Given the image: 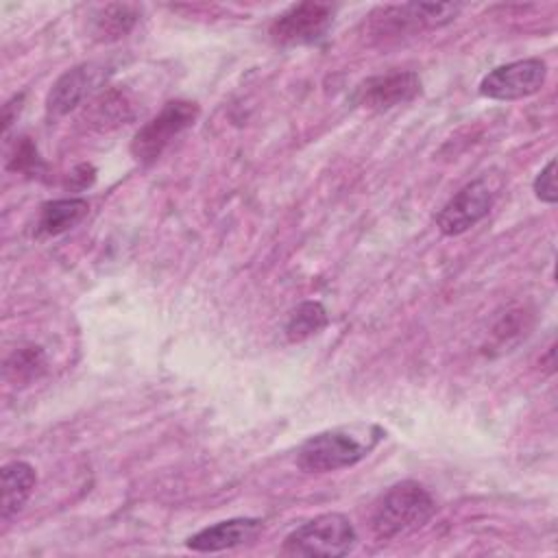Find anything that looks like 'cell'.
I'll list each match as a JSON object with an SVG mask.
<instances>
[{"instance_id": "cell-16", "label": "cell", "mask_w": 558, "mask_h": 558, "mask_svg": "<svg viewBox=\"0 0 558 558\" xmlns=\"http://www.w3.org/2000/svg\"><path fill=\"white\" fill-rule=\"evenodd\" d=\"M46 368V355L41 347H20L11 353V357L4 364V375L11 381L26 384L31 379H37Z\"/></svg>"}, {"instance_id": "cell-17", "label": "cell", "mask_w": 558, "mask_h": 558, "mask_svg": "<svg viewBox=\"0 0 558 558\" xmlns=\"http://www.w3.org/2000/svg\"><path fill=\"white\" fill-rule=\"evenodd\" d=\"M129 118V105L122 94L109 92L92 102V120L100 124H118Z\"/></svg>"}, {"instance_id": "cell-9", "label": "cell", "mask_w": 558, "mask_h": 558, "mask_svg": "<svg viewBox=\"0 0 558 558\" xmlns=\"http://www.w3.org/2000/svg\"><path fill=\"white\" fill-rule=\"evenodd\" d=\"M421 94V78L416 72L397 70L366 78L357 87V102L371 111H388L414 100Z\"/></svg>"}, {"instance_id": "cell-2", "label": "cell", "mask_w": 558, "mask_h": 558, "mask_svg": "<svg viewBox=\"0 0 558 558\" xmlns=\"http://www.w3.org/2000/svg\"><path fill=\"white\" fill-rule=\"evenodd\" d=\"M436 514L432 493L414 482L403 480L386 488L373 506L371 530L379 541H390L423 527Z\"/></svg>"}, {"instance_id": "cell-1", "label": "cell", "mask_w": 558, "mask_h": 558, "mask_svg": "<svg viewBox=\"0 0 558 558\" xmlns=\"http://www.w3.org/2000/svg\"><path fill=\"white\" fill-rule=\"evenodd\" d=\"M384 429L373 423L342 425L310 436L296 451V466L305 473H329L364 460L384 438Z\"/></svg>"}, {"instance_id": "cell-11", "label": "cell", "mask_w": 558, "mask_h": 558, "mask_svg": "<svg viewBox=\"0 0 558 558\" xmlns=\"http://www.w3.org/2000/svg\"><path fill=\"white\" fill-rule=\"evenodd\" d=\"M262 530H264V523L259 519L238 517V519H227L209 527H203L201 532L192 534L185 545L194 551H225V549H233L255 541Z\"/></svg>"}, {"instance_id": "cell-4", "label": "cell", "mask_w": 558, "mask_h": 558, "mask_svg": "<svg viewBox=\"0 0 558 558\" xmlns=\"http://www.w3.org/2000/svg\"><path fill=\"white\" fill-rule=\"evenodd\" d=\"M198 118V105L190 100H170L133 135L131 153L140 163H153L170 146V142L190 129Z\"/></svg>"}, {"instance_id": "cell-15", "label": "cell", "mask_w": 558, "mask_h": 558, "mask_svg": "<svg viewBox=\"0 0 558 558\" xmlns=\"http://www.w3.org/2000/svg\"><path fill=\"white\" fill-rule=\"evenodd\" d=\"M325 325H327V310L318 301H303L290 312L283 331L290 342H303L316 336Z\"/></svg>"}, {"instance_id": "cell-5", "label": "cell", "mask_w": 558, "mask_h": 558, "mask_svg": "<svg viewBox=\"0 0 558 558\" xmlns=\"http://www.w3.org/2000/svg\"><path fill=\"white\" fill-rule=\"evenodd\" d=\"M460 13V4L453 2H408L388 4L377 9L371 17V26L379 37H399L423 28H434L451 22Z\"/></svg>"}, {"instance_id": "cell-3", "label": "cell", "mask_w": 558, "mask_h": 558, "mask_svg": "<svg viewBox=\"0 0 558 558\" xmlns=\"http://www.w3.org/2000/svg\"><path fill=\"white\" fill-rule=\"evenodd\" d=\"M357 545V532L349 517L340 512H327L310 519L294 527L281 551L286 556H310V558H338L347 556Z\"/></svg>"}, {"instance_id": "cell-6", "label": "cell", "mask_w": 558, "mask_h": 558, "mask_svg": "<svg viewBox=\"0 0 558 558\" xmlns=\"http://www.w3.org/2000/svg\"><path fill=\"white\" fill-rule=\"evenodd\" d=\"M333 13L336 9L327 2L292 4L272 20L268 35L281 48L316 44L331 28Z\"/></svg>"}, {"instance_id": "cell-18", "label": "cell", "mask_w": 558, "mask_h": 558, "mask_svg": "<svg viewBox=\"0 0 558 558\" xmlns=\"http://www.w3.org/2000/svg\"><path fill=\"white\" fill-rule=\"evenodd\" d=\"M532 190L538 201H543L547 205H556L558 190H556V161L554 159H549L547 166L536 174Z\"/></svg>"}, {"instance_id": "cell-12", "label": "cell", "mask_w": 558, "mask_h": 558, "mask_svg": "<svg viewBox=\"0 0 558 558\" xmlns=\"http://www.w3.org/2000/svg\"><path fill=\"white\" fill-rule=\"evenodd\" d=\"M35 484H37V475L28 462L13 460L2 466V506H0L2 521H9L24 508L31 493L35 490Z\"/></svg>"}, {"instance_id": "cell-13", "label": "cell", "mask_w": 558, "mask_h": 558, "mask_svg": "<svg viewBox=\"0 0 558 558\" xmlns=\"http://www.w3.org/2000/svg\"><path fill=\"white\" fill-rule=\"evenodd\" d=\"M89 211V203L85 198H59L48 201L39 209V218L35 225V233L39 238H54L72 227H76Z\"/></svg>"}, {"instance_id": "cell-14", "label": "cell", "mask_w": 558, "mask_h": 558, "mask_svg": "<svg viewBox=\"0 0 558 558\" xmlns=\"http://www.w3.org/2000/svg\"><path fill=\"white\" fill-rule=\"evenodd\" d=\"M137 22V9L131 4H105L100 7L92 20V37L96 41H116L122 39Z\"/></svg>"}, {"instance_id": "cell-10", "label": "cell", "mask_w": 558, "mask_h": 558, "mask_svg": "<svg viewBox=\"0 0 558 558\" xmlns=\"http://www.w3.org/2000/svg\"><path fill=\"white\" fill-rule=\"evenodd\" d=\"M102 81V68L96 63H83L65 70L48 92L46 111L50 118H59L76 109L92 89Z\"/></svg>"}, {"instance_id": "cell-8", "label": "cell", "mask_w": 558, "mask_h": 558, "mask_svg": "<svg viewBox=\"0 0 558 558\" xmlns=\"http://www.w3.org/2000/svg\"><path fill=\"white\" fill-rule=\"evenodd\" d=\"M493 207V190L484 179L471 181L453 194L436 216V227L442 235H462L475 227Z\"/></svg>"}, {"instance_id": "cell-7", "label": "cell", "mask_w": 558, "mask_h": 558, "mask_svg": "<svg viewBox=\"0 0 558 558\" xmlns=\"http://www.w3.org/2000/svg\"><path fill=\"white\" fill-rule=\"evenodd\" d=\"M547 63L538 57L519 59L493 68L480 83V94L490 100H519L543 89Z\"/></svg>"}, {"instance_id": "cell-19", "label": "cell", "mask_w": 558, "mask_h": 558, "mask_svg": "<svg viewBox=\"0 0 558 558\" xmlns=\"http://www.w3.org/2000/svg\"><path fill=\"white\" fill-rule=\"evenodd\" d=\"M37 163H41V159L37 157L35 146L24 137V142L17 146L15 150V163L11 166L13 170H33Z\"/></svg>"}]
</instances>
